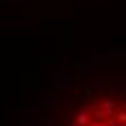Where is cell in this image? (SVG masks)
Instances as JSON below:
<instances>
[{"instance_id":"1","label":"cell","mask_w":126,"mask_h":126,"mask_svg":"<svg viewBox=\"0 0 126 126\" xmlns=\"http://www.w3.org/2000/svg\"><path fill=\"white\" fill-rule=\"evenodd\" d=\"M67 126H126V96L109 94L72 113Z\"/></svg>"}]
</instances>
